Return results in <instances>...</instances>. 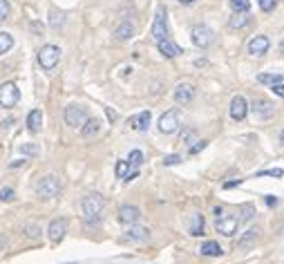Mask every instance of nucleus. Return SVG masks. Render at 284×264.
I'll return each mask as SVG.
<instances>
[{
  "label": "nucleus",
  "instance_id": "nucleus-1",
  "mask_svg": "<svg viewBox=\"0 0 284 264\" xmlns=\"http://www.w3.org/2000/svg\"><path fill=\"white\" fill-rule=\"evenodd\" d=\"M103 206H105V201H103V197H101L99 193L85 195L83 201H81V210H83L85 222H90V224L99 222L101 213H103Z\"/></svg>",
  "mask_w": 284,
  "mask_h": 264
},
{
  "label": "nucleus",
  "instance_id": "nucleus-2",
  "mask_svg": "<svg viewBox=\"0 0 284 264\" xmlns=\"http://www.w3.org/2000/svg\"><path fill=\"white\" fill-rule=\"evenodd\" d=\"M59 190H61V181H59V177H56V175L41 177V181H38V186H36V193H38V197H41V199L56 197Z\"/></svg>",
  "mask_w": 284,
  "mask_h": 264
},
{
  "label": "nucleus",
  "instance_id": "nucleus-3",
  "mask_svg": "<svg viewBox=\"0 0 284 264\" xmlns=\"http://www.w3.org/2000/svg\"><path fill=\"white\" fill-rule=\"evenodd\" d=\"M61 61V47L56 45H45L41 52H38V63H41L43 70H54Z\"/></svg>",
  "mask_w": 284,
  "mask_h": 264
},
{
  "label": "nucleus",
  "instance_id": "nucleus-4",
  "mask_svg": "<svg viewBox=\"0 0 284 264\" xmlns=\"http://www.w3.org/2000/svg\"><path fill=\"white\" fill-rule=\"evenodd\" d=\"M18 101H21V90L14 81H7V83L0 85V105L3 108H14Z\"/></svg>",
  "mask_w": 284,
  "mask_h": 264
},
{
  "label": "nucleus",
  "instance_id": "nucleus-5",
  "mask_svg": "<svg viewBox=\"0 0 284 264\" xmlns=\"http://www.w3.org/2000/svg\"><path fill=\"white\" fill-rule=\"evenodd\" d=\"M152 36L155 41H163L168 38V12L163 5L157 7V14H155V23H152Z\"/></svg>",
  "mask_w": 284,
  "mask_h": 264
},
{
  "label": "nucleus",
  "instance_id": "nucleus-6",
  "mask_svg": "<svg viewBox=\"0 0 284 264\" xmlns=\"http://www.w3.org/2000/svg\"><path fill=\"white\" fill-rule=\"evenodd\" d=\"M63 117H65V123L72 128H81L90 119L88 112H85V108H81V105H67Z\"/></svg>",
  "mask_w": 284,
  "mask_h": 264
},
{
  "label": "nucleus",
  "instance_id": "nucleus-7",
  "mask_svg": "<svg viewBox=\"0 0 284 264\" xmlns=\"http://www.w3.org/2000/svg\"><path fill=\"white\" fill-rule=\"evenodd\" d=\"M179 112L177 110H168V112L161 114V119H159V130L163 134H175L179 130Z\"/></svg>",
  "mask_w": 284,
  "mask_h": 264
},
{
  "label": "nucleus",
  "instance_id": "nucleus-8",
  "mask_svg": "<svg viewBox=\"0 0 284 264\" xmlns=\"http://www.w3.org/2000/svg\"><path fill=\"white\" fill-rule=\"evenodd\" d=\"M192 43H195L197 47H201V50H206V47L213 43V38H215V34L213 30H210L208 25H195L192 27Z\"/></svg>",
  "mask_w": 284,
  "mask_h": 264
},
{
  "label": "nucleus",
  "instance_id": "nucleus-9",
  "mask_svg": "<svg viewBox=\"0 0 284 264\" xmlns=\"http://www.w3.org/2000/svg\"><path fill=\"white\" fill-rule=\"evenodd\" d=\"M237 226H239V217H235V215H221V217H217V222H215L217 233L226 235V237H233L237 233Z\"/></svg>",
  "mask_w": 284,
  "mask_h": 264
},
{
  "label": "nucleus",
  "instance_id": "nucleus-10",
  "mask_svg": "<svg viewBox=\"0 0 284 264\" xmlns=\"http://www.w3.org/2000/svg\"><path fill=\"white\" fill-rule=\"evenodd\" d=\"M248 114V103L244 97H233V101H230V119L233 121H244Z\"/></svg>",
  "mask_w": 284,
  "mask_h": 264
},
{
  "label": "nucleus",
  "instance_id": "nucleus-11",
  "mask_svg": "<svg viewBox=\"0 0 284 264\" xmlns=\"http://www.w3.org/2000/svg\"><path fill=\"white\" fill-rule=\"evenodd\" d=\"M65 233H67V222H65L63 217H59V219H54V222H50V228H47V235H50V242L59 244L61 239L65 237Z\"/></svg>",
  "mask_w": 284,
  "mask_h": 264
},
{
  "label": "nucleus",
  "instance_id": "nucleus-12",
  "mask_svg": "<svg viewBox=\"0 0 284 264\" xmlns=\"http://www.w3.org/2000/svg\"><path fill=\"white\" fill-rule=\"evenodd\" d=\"M273 112H275V108H273V103L271 101H266V99H255L253 101V114L257 119H271L273 117Z\"/></svg>",
  "mask_w": 284,
  "mask_h": 264
},
{
  "label": "nucleus",
  "instance_id": "nucleus-13",
  "mask_svg": "<svg viewBox=\"0 0 284 264\" xmlns=\"http://www.w3.org/2000/svg\"><path fill=\"white\" fill-rule=\"evenodd\" d=\"M139 217H141V210H139L137 206L126 204V206L119 208V222H121V224H128V226H130V224H137Z\"/></svg>",
  "mask_w": 284,
  "mask_h": 264
},
{
  "label": "nucleus",
  "instance_id": "nucleus-14",
  "mask_svg": "<svg viewBox=\"0 0 284 264\" xmlns=\"http://www.w3.org/2000/svg\"><path fill=\"white\" fill-rule=\"evenodd\" d=\"M195 99V88H192L190 83H179L175 88V101L179 105H186V103H190V101Z\"/></svg>",
  "mask_w": 284,
  "mask_h": 264
},
{
  "label": "nucleus",
  "instance_id": "nucleus-15",
  "mask_svg": "<svg viewBox=\"0 0 284 264\" xmlns=\"http://www.w3.org/2000/svg\"><path fill=\"white\" fill-rule=\"evenodd\" d=\"M157 47H159V52H161L166 59H175V56H179V54H184V50H181L177 43H172L170 38H163V41H157Z\"/></svg>",
  "mask_w": 284,
  "mask_h": 264
},
{
  "label": "nucleus",
  "instance_id": "nucleus-16",
  "mask_svg": "<svg viewBox=\"0 0 284 264\" xmlns=\"http://www.w3.org/2000/svg\"><path fill=\"white\" fill-rule=\"evenodd\" d=\"M268 47H271V41H268L266 36H255L251 43H248V54L253 56H264L268 52Z\"/></svg>",
  "mask_w": 284,
  "mask_h": 264
},
{
  "label": "nucleus",
  "instance_id": "nucleus-17",
  "mask_svg": "<svg viewBox=\"0 0 284 264\" xmlns=\"http://www.w3.org/2000/svg\"><path fill=\"white\" fill-rule=\"evenodd\" d=\"M148 237H150V231H148V228L130 224V228H128V233H126V239H132V242H146Z\"/></svg>",
  "mask_w": 284,
  "mask_h": 264
},
{
  "label": "nucleus",
  "instance_id": "nucleus-18",
  "mask_svg": "<svg viewBox=\"0 0 284 264\" xmlns=\"http://www.w3.org/2000/svg\"><path fill=\"white\" fill-rule=\"evenodd\" d=\"M188 233L192 235V237H199V235L204 233V215H201V213H192Z\"/></svg>",
  "mask_w": 284,
  "mask_h": 264
},
{
  "label": "nucleus",
  "instance_id": "nucleus-19",
  "mask_svg": "<svg viewBox=\"0 0 284 264\" xmlns=\"http://www.w3.org/2000/svg\"><path fill=\"white\" fill-rule=\"evenodd\" d=\"M257 237H259V231L257 228H248L246 233L239 237V242H237V246L239 248H251L255 242H257Z\"/></svg>",
  "mask_w": 284,
  "mask_h": 264
},
{
  "label": "nucleus",
  "instance_id": "nucleus-20",
  "mask_svg": "<svg viewBox=\"0 0 284 264\" xmlns=\"http://www.w3.org/2000/svg\"><path fill=\"white\" fill-rule=\"evenodd\" d=\"M101 130V121L99 119H88V121L81 126V134H83L85 139H90V137H94V134H99Z\"/></svg>",
  "mask_w": 284,
  "mask_h": 264
},
{
  "label": "nucleus",
  "instance_id": "nucleus-21",
  "mask_svg": "<svg viewBox=\"0 0 284 264\" xmlns=\"http://www.w3.org/2000/svg\"><path fill=\"white\" fill-rule=\"evenodd\" d=\"M130 126H132L134 130H141V132L148 130V126H150V112L146 110V112H141L139 117H132L130 119Z\"/></svg>",
  "mask_w": 284,
  "mask_h": 264
},
{
  "label": "nucleus",
  "instance_id": "nucleus-22",
  "mask_svg": "<svg viewBox=\"0 0 284 264\" xmlns=\"http://www.w3.org/2000/svg\"><path fill=\"white\" fill-rule=\"evenodd\" d=\"M199 253L201 255H208V257H217V255H221V246L217 242H213V239H208V242H204L201 244V248H199Z\"/></svg>",
  "mask_w": 284,
  "mask_h": 264
},
{
  "label": "nucleus",
  "instance_id": "nucleus-23",
  "mask_svg": "<svg viewBox=\"0 0 284 264\" xmlns=\"http://www.w3.org/2000/svg\"><path fill=\"white\" fill-rule=\"evenodd\" d=\"M43 126V112L41 110H32L30 114H27V128H30L32 132H38Z\"/></svg>",
  "mask_w": 284,
  "mask_h": 264
},
{
  "label": "nucleus",
  "instance_id": "nucleus-24",
  "mask_svg": "<svg viewBox=\"0 0 284 264\" xmlns=\"http://www.w3.org/2000/svg\"><path fill=\"white\" fill-rule=\"evenodd\" d=\"M248 21H251V18H248V14L246 12H235V16L230 18V30H242V27H246L248 25Z\"/></svg>",
  "mask_w": 284,
  "mask_h": 264
},
{
  "label": "nucleus",
  "instance_id": "nucleus-25",
  "mask_svg": "<svg viewBox=\"0 0 284 264\" xmlns=\"http://www.w3.org/2000/svg\"><path fill=\"white\" fill-rule=\"evenodd\" d=\"M114 36H117L119 41H130V38L134 36V27H132V23H121V25L117 27V32H114Z\"/></svg>",
  "mask_w": 284,
  "mask_h": 264
},
{
  "label": "nucleus",
  "instance_id": "nucleus-26",
  "mask_svg": "<svg viewBox=\"0 0 284 264\" xmlns=\"http://www.w3.org/2000/svg\"><path fill=\"white\" fill-rule=\"evenodd\" d=\"M12 47H14V36L7 32H0V56L7 54Z\"/></svg>",
  "mask_w": 284,
  "mask_h": 264
},
{
  "label": "nucleus",
  "instance_id": "nucleus-27",
  "mask_svg": "<svg viewBox=\"0 0 284 264\" xmlns=\"http://www.w3.org/2000/svg\"><path fill=\"white\" fill-rule=\"evenodd\" d=\"M257 83H266V85H275V83H284L282 74H259Z\"/></svg>",
  "mask_w": 284,
  "mask_h": 264
},
{
  "label": "nucleus",
  "instance_id": "nucleus-28",
  "mask_svg": "<svg viewBox=\"0 0 284 264\" xmlns=\"http://www.w3.org/2000/svg\"><path fill=\"white\" fill-rule=\"evenodd\" d=\"M239 215H242L239 222H248V219L255 215V206L253 204H242V206H239Z\"/></svg>",
  "mask_w": 284,
  "mask_h": 264
},
{
  "label": "nucleus",
  "instance_id": "nucleus-29",
  "mask_svg": "<svg viewBox=\"0 0 284 264\" xmlns=\"http://www.w3.org/2000/svg\"><path fill=\"white\" fill-rule=\"evenodd\" d=\"M128 170H130V164L126 159H121V161H117V166H114V175L119 177V179H126V175H128Z\"/></svg>",
  "mask_w": 284,
  "mask_h": 264
},
{
  "label": "nucleus",
  "instance_id": "nucleus-30",
  "mask_svg": "<svg viewBox=\"0 0 284 264\" xmlns=\"http://www.w3.org/2000/svg\"><path fill=\"white\" fill-rule=\"evenodd\" d=\"M126 161H128L130 166H141V164H143V152H141V150H132Z\"/></svg>",
  "mask_w": 284,
  "mask_h": 264
},
{
  "label": "nucleus",
  "instance_id": "nucleus-31",
  "mask_svg": "<svg viewBox=\"0 0 284 264\" xmlns=\"http://www.w3.org/2000/svg\"><path fill=\"white\" fill-rule=\"evenodd\" d=\"M197 141V130H192V128H188V130H184V134H181V143H186V146H190V143Z\"/></svg>",
  "mask_w": 284,
  "mask_h": 264
},
{
  "label": "nucleus",
  "instance_id": "nucleus-32",
  "mask_svg": "<svg viewBox=\"0 0 284 264\" xmlns=\"http://www.w3.org/2000/svg\"><path fill=\"white\" fill-rule=\"evenodd\" d=\"M230 7H233L235 12H248V9H251V3H248V0H230Z\"/></svg>",
  "mask_w": 284,
  "mask_h": 264
},
{
  "label": "nucleus",
  "instance_id": "nucleus-33",
  "mask_svg": "<svg viewBox=\"0 0 284 264\" xmlns=\"http://www.w3.org/2000/svg\"><path fill=\"white\" fill-rule=\"evenodd\" d=\"M284 170L282 168H273V170H259L255 177H282Z\"/></svg>",
  "mask_w": 284,
  "mask_h": 264
},
{
  "label": "nucleus",
  "instance_id": "nucleus-34",
  "mask_svg": "<svg viewBox=\"0 0 284 264\" xmlns=\"http://www.w3.org/2000/svg\"><path fill=\"white\" fill-rule=\"evenodd\" d=\"M9 12H12L9 3H7V0H0V23L7 21V18H9Z\"/></svg>",
  "mask_w": 284,
  "mask_h": 264
},
{
  "label": "nucleus",
  "instance_id": "nucleus-35",
  "mask_svg": "<svg viewBox=\"0 0 284 264\" xmlns=\"http://www.w3.org/2000/svg\"><path fill=\"white\" fill-rule=\"evenodd\" d=\"M257 3H259V9H262V12H273L277 0H257Z\"/></svg>",
  "mask_w": 284,
  "mask_h": 264
},
{
  "label": "nucleus",
  "instance_id": "nucleus-36",
  "mask_svg": "<svg viewBox=\"0 0 284 264\" xmlns=\"http://www.w3.org/2000/svg\"><path fill=\"white\" fill-rule=\"evenodd\" d=\"M21 152H23V155H38V146H34V143H32V146H30V143H23V146H21Z\"/></svg>",
  "mask_w": 284,
  "mask_h": 264
},
{
  "label": "nucleus",
  "instance_id": "nucleus-37",
  "mask_svg": "<svg viewBox=\"0 0 284 264\" xmlns=\"http://www.w3.org/2000/svg\"><path fill=\"white\" fill-rule=\"evenodd\" d=\"M14 199V188H0V201H12Z\"/></svg>",
  "mask_w": 284,
  "mask_h": 264
},
{
  "label": "nucleus",
  "instance_id": "nucleus-38",
  "mask_svg": "<svg viewBox=\"0 0 284 264\" xmlns=\"http://www.w3.org/2000/svg\"><path fill=\"white\" fill-rule=\"evenodd\" d=\"M179 161H181L179 155H168L166 159H163V166H175V164H179Z\"/></svg>",
  "mask_w": 284,
  "mask_h": 264
},
{
  "label": "nucleus",
  "instance_id": "nucleus-39",
  "mask_svg": "<svg viewBox=\"0 0 284 264\" xmlns=\"http://www.w3.org/2000/svg\"><path fill=\"white\" fill-rule=\"evenodd\" d=\"M204 148H206V141H195V146H190V155H197V152H199V150H204Z\"/></svg>",
  "mask_w": 284,
  "mask_h": 264
},
{
  "label": "nucleus",
  "instance_id": "nucleus-40",
  "mask_svg": "<svg viewBox=\"0 0 284 264\" xmlns=\"http://www.w3.org/2000/svg\"><path fill=\"white\" fill-rule=\"evenodd\" d=\"M271 90L277 94V97H284V83H275V85H271Z\"/></svg>",
  "mask_w": 284,
  "mask_h": 264
},
{
  "label": "nucleus",
  "instance_id": "nucleus-41",
  "mask_svg": "<svg viewBox=\"0 0 284 264\" xmlns=\"http://www.w3.org/2000/svg\"><path fill=\"white\" fill-rule=\"evenodd\" d=\"M239 184H242V179H233V181H226V184H224V188H226V190H230V188H235V186H239Z\"/></svg>",
  "mask_w": 284,
  "mask_h": 264
},
{
  "label": "nucleus",
  "instance_id": "nucleus-42",
  "mask_svg": "<svg viewBox=\"0 0 284 264\" xmlns=\"http://www.w3.org/2000/svg\"><path fill=\"white\" fill-rule=\"evenodd\" d=\"M266 204H268V206H277V197H275V195H268V197H266Z\"/></svg>",
  "mask_w": 284,
  "mask_h": 264
},
{
  "label": "nucleus",
  "instance_id": "nucleus-43",
  "mask_svg": "<svg viewBox=\"0 0 284 264\" xmlns=\"http://www.w3.org/2000/svg\"><path fill=\"white\" fill-rule=\"evenodd\" d=\"M27 231H30V233H27V235H30V237H36L38 228H36V226H27Z\"/></svg>",
  "mask_w": 284,
  "mask_h": 264
},
{
  "label": "nucleus",
  "instance_id": "nucleus-44",
  "mask_svg": "<svg viewBox=\"0 0 284 264\" xmlns=\"http://www.w3.org/2000/svg\"><path fill=\"white\" fill-rule=\"evenodd\" d=\"M215 215H217V217H221V215H224V210H221V206H217V208H215Z\"/></svg>",
  "mask_w": 284,
  "mask_h": 264
},
{
  "label": "nucleus",
  "instance_id": "nucleus-45",
  "mask_svg": "<svg viewBox=\"0 0 284 264\" xmlns=\"http://www.w3.org/2000/svg\"><path fill=\"white\" fill-rule=\"evenodd\" d=\"M179 3H181V5H192L195 0H179Z\"/></svg>",
  "mask_w": 284,
  "mask_h": 264
},
{
  "label": "nucleus",
  "instance_id": "nucleus-46",
  "mask_svg": "<svg viewBox=\"0 0 284 264\" xmlns=\"http://www.w3.org/2000/svg\"><path fill=\"white\" fill-rule=\"evenodd\" d=\"M280 52H282V56H284V36H282V43H280Z\"/></svg>",
  "mask_w": 284,
  "mask_h": 264
},
{
  "label": "nucleus",
  "instance_id": "nucleus-47",
  "mask_svg": "<svg viewBox=\"0 0 284 264\" xmlns=\"http://www.w3.org/2000/svg\"><path fill=\"white\" fill-rule=\"evenodd\" d=\"M280 143L284 146V130H282V134H280Z\"/></svg>",
  "mask_w": 284,
  "mask_h": 264
}]
</instances>
